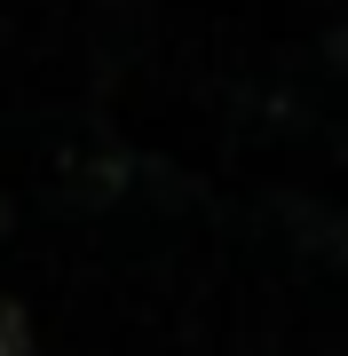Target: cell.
<instances>
[{
	"label": "cell",
	"mask_w": 348,
	"mask_h": 356,
	"mask_svg": "<svg viewBox=\"0 0 348 356\" xmlns=\"http://www.w3.org/2000/svg\"><path fill=\"white\" fill-rule=\"evenodd\" d=\"M0 356H40V348H32V317H24L16 301H0Z\"/></svg>",
	"instance_id": "6da1fadb"
},
{
	"label": "cell",
	"mask_w": 348,
	"mask_h": 356,
	"mask_svg": "<svg viewBox=\"0 0 348 356\" xmlns=\"http://www.w3.org/2000/svg\"><path fill=\"white\" fill-rule=\"evenodd\" d=\"M333 254H340V269H348V214H340V229H333Z\"/></svg>",
	"instance_id": "7a4b0ae2"
}]
</instances>
